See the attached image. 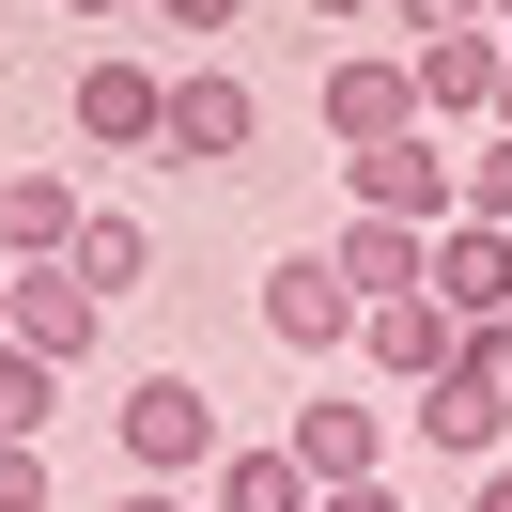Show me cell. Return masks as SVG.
Wrapping results in <instances>:
<instances>
[{
    "mask_svg": "<svg viewBox=\"0 0 512 512\" xmlns=\"http://www.w3.org/2000/svg\"><path fill=\"white\" fill-rule=\"evenodd\" d=\"M109 435H125V481H202V466L233 450V419H218L202 373H140L125 404H109Z\"/></svg>",
    "mask_w": 512,
    "mask_h": 512,
    "instance_id": "obj_1",
    "label": "cell"
},
{
    "mask_svg": "<svg viewBox=\"0 0 512 512\" xmlns=\"http://www.w3.org/2000/svg\"><path fill=\"white\" fill-rule=\"evenodd\" d=\"M404 419L450 450V466H497V450H512V326H466V357H450Z\"/></svg>",
    "mask_w": 512,
    "mask_h": 512,
    "instance_id": "obj_2",
    "label": "cell"
},
{
    "mask_svg": "<svg viewBox=\"0 0 512 512\" xmlns=\"http://www.w3.org/2000/svg\"><path fill=\"white\" fill-rule=\"evenodd\" d=\"M342 218H404V233H450L466 218V156L435 125H404L388 156H342Z\"/></svg>",
    "mask_w": 512,
    "mask_h": 512,
    "instance_id": "obj_3",
    "label": "cell"
},
{
    "mask_svg": "<svg viewBox=\"0 0 512 512\" xmlns=\"http://www.w3.org/2000/svg\"><path fill=\"white\" fill-rule=\"evenodd\" d=\"M63 125H78V156H156V125H171V78L140 63V47H94V63L63 78Z\"/></svg>",
    "mask_w": 512,
    "mask_h": 512,
    "instance_id": "obj_4",
    "label": "cell"
},
{
    "mask_svg": "<svg viewBox=\"0 0 512 512\" xmlns=\"http://www.w3.org/2000/svg\"><path fill=\"white\" fill-rule=\"evenodd\" d=\"M311 125L342 140V156H388V140L419 125V63L404 47H342V63L311 78Z\"/></svg>",
    "mask_w": 512,
    "mask_h": 512,
    "instance_id": "obj_5",
    "label": "cell"
},
{
    "mask_svg": "<svg viewBox=\"0 0 512 512\" xmlns=\"http://www.w3.org/2000/svg\"><path fill=\"white\" fill-rule=\"evenodd\" d=\"M156 156H187V171H249V156H264V94H249L233 63H187V78H171Z\"/></svg>",
    "mask_w": 512,
    "mask_h": 512,
    "instance_id": "obj_6",
    "label": "cell"
},
{
    "mask_svg": "<svg viewBox=\"0 0 512 512\" xmlns=\"http://www.w3.org/2000/svg\"><path fill=\"white\" fill-rule=\"evenodd\" d=\"M357 357H373V373L419 404V388H435L450 357H466V311H450L435 280H419V295H373V311H357Z\"/></svg>",
    "mask_w": 512,
    "mask_h": 512,
    "instance_id": "obj_7",
    "label": "cell"
},
{
    "mask_svg": "<svg viewBox=\"0 0 512 512\" xmlns=\"http://www.w3.org/2000/svg\"><path fill=\"white\" fill-rule=\"evenodd\" d=\"M264 342H280V357H342L357 342V280L326 249H280V264H264Z\"/></svg>",
    "mask_w": 512,
    "mask_h": 512,
    "instance_id": "obj_8",
    "label": "cell"
},
{
    "mask_svg": "<svg viewBox=\"0 0 512 512\" xmlns=\"http://www.w3.org/2000/svg\"><path fill=\"white\" fill-rule=\"evenodd\" d=\"M0 280H16V326H0V342H16V357H47V373H78V357H94V326H109V295L78 280V264H0Z\"/></svg>",
    "mask_w": 512,
    "mask_h": 512,
    "instance_id": "obj_9",
    "label": "cell"
},
{
    "mask_svg": "<svg viewBox=\"0 0 512 512\" xmlns=\"http://www.w3.org/2000/svg\"><path fill=\"white\" fill-rule=\"evenodd\" d=\"M280 450L311 466V497H342V481H388V404H357V388H311Z\"/></svg>",
    "mask_w": 512,
    "mask_h": 512,
    "instance_id": "obj_10",
    "label": "cell"
},
{
    "mask_svg": "<svg viewBox=\"0 0 512 512\" xmlns=\"http://www.w3.org/2000/svg\"><path fill=\"white\" fill-rule=\"evenodd\" d=\"M419 63V125H497V16H481V32H435V47H404Z\"/></svg>",
    "mask_w": 512,
    "mask_h": 512,
    "instance_id": "obj_11",
    "label": "cell"
},
{
    "mask_svg": "<svg viewBox=\"0 0 512 512\" xmlns=\"http://www.w3.org/2000/svg\"><path fill=\"white\" fill-rule=\"evenodd\" d=\"M78 218H94L78 171H16L0 187V264H78Z\"/></svg>",
    "mask_w": 512,
    "mask_h": 512,
    "instance_id": "obj_12",
    "label": "cell"
},
{
    "mask_svg": "<svg viewBox=\"0 0 512 512\" xmlns=\"http://www.w3.org/2000/svg\"><path fill=\"white\" fill-rule=\"evenodd\" d=\"M435 295H450L466 326H512V233H497V218H450V233H435Z\"/></svg>",
    "mask_w": 512,
    "mask_h": 512,
    "instance_id": "obj_13",
    "label": "cell"
},
{
    "mask_svg": "<svg viewBox=\"0 0 512 512\" xmlns=\"http://www.w3.org/2000/svg\"><path fill=\"white\" fill-rule=\"evenodd\" d=\"M326 264H342L357 311H373V295H419V280H435V233H404V218H342V233H326Z\"/></svg>",
    "mask_w": 512,
    "mask_h": 512,
    "instance_id": "obj_14",
    "label": "cell"
},
{
    "mask_svg": "<svg viewBox=\"0 0 512 512\" xmlns=\"http://www.w3.org/2000/svg\"><path fill=\"white\" fill-rule=\"evenodd\" d=\"M202 512H311V466H295L280 435H233L218 466H202Z\"/></svg>",
    "mask_w": 512,
    "mask_h": 512,
    "instance_id": "obj_15",
    "label": "cell"
},
{
    "mask_svg": "<svg viewBox=\"0 0 512 512\" xmlns=\"http://www.w3.org/2000/svg\"><path fill=\"white\" fill-rule=\"evenodd\" d=\"M78 280H94V295H140V280H156V233H140L125 202H94V218H78Z\"/></svg>",
    "mask_w": 512,
    "mask_h": 512,
    "instance_id": "obj_16",
    "label": "cell"
},
{
    "mask_svg": "<svg viewBox=\"0 0 512 512\" xmlns=\"http://www.w3.org/2000/svg\"><path fill=\"white\" fill-rule=\"evenodd\" d=\"M47 419H63V373H47V357H16V342H0V435H47Z\"/></svg>",
    "mask_w": 512,
    "mask_h": 512,
    "instance_id": "obj_17",
    "label": "cell"
},
{
    "mask_svg": "<svg viewBox=\"0 0 512 512\" xmlns=\"http://www.w3.org/2000/svg\"><path fill=\"white\" fill-rule=\"evenodd\" d=\"M466 218H497V233H512V125H481V140H466Z\"/></svg>",
    "mask_w": 512,
    "mask_h": 512,
    "instance_id": "obj_18",
    "label": "cell"
},
{
    "mask_svg": "<svg viewBox=\"0 0 512 512\" xmlns=\"http://www.w3.org/2000/svg\"><path fill=\"white\" fill-rule=\"evenodd\" d=\"M481 16H497V0H388V32H404V47H435V32H481Z\"/></svg>",
    "mask_w": 512,
    "mask_h": 512,
    "instance_id": "obj_19",
    "label": "cell"
},
{
    "mask_svg": "<svg viewBox=\"0 0 512 512\" xmlns=\"http://www.w3.org/2000/svg\"><path fill=\"white\" fill-rule=\"evenodd\" d=\"M0 512H47V435H0Z\"/></svg>",
    "mask_w": 512,
    "mask_h": 512,
    "instance_id": "obj_20",
    "label": "cell"
},
{
    "mask_svg": "<svg viewBox=\"0 0 512 512\" xmlns=\"http://www.w3.org/2000/svg\"><path fill=\"white\" fill-rule=\"evenodd\" d=\"M140 16H156V32H233L249 0H140Z\"/></svg>",
    "mask_w": 512,
    "mask_h": 512,
    "instance_id": "obj_21",
    "label": "cell"
},
{
    "mask_svg": "<svg viewBox=\"0 0 512 512\" xmlns=\"http://www.w3.org/2000/svg\"><path fill=\"white\" fill-rule=\"evenodd\" d=\"M109 512H202V497H187V481H125Z\"/></svg>",
    "mask_w": 512,
    "mask_h": 512,
    "instance_id": "obj_22",
    "label": "cell"
},
{
    "mask_svg": "<svg viewBox=\"0 0 512 512\" xmlns=\"http://www.w3.org/2000/svg\"><path fill=\"white\" fill-rule=\"evenodd\" d=\"M466 512H512V450H497V466H466Z\"/></svg>",
    "mask_w": 512,
    "mask_h": 512,
    "instance_id": "obj_23",
    "label": "cell"
},
{
    "mask_svg": "<svg viewBox=\"0 0 512 512\" xmlns=\"http://www.w3.org/2000/svg\"><path fill=\"white\" fill-rule=\"evenodd\" d=\"M295 16H326V32H373V16H388V0H295Z\"/></svg>",
    "mask_w": 512,
    "mask_h": 512,
    "instance_id": "obj_24",
    "label": "cell"
},
{
    "mask_svg": "<svg viewBox=\"0 0 512 512\" xmlns=\"http://www.w3.org/2000/svg\"><path fill=\"white\" fill-rule=\"evenodd\" d=\"M311 512H404V497H388V481H342V497H311Z\"/></svg>",
    "mask_w": 512,
    "mask_h": 512,
    "instance_id": "obj_25",
    "label": "cell"
},
{
    "mask_svg": "<svg viewBox=\"0 0 512 512\" xmlns=\"http://www.w3.org/2000/svg\"><path fill=\"white\" fill-rule=\"evenodd\" d=\"M497 125H512V32H497Z\"/></svg>",
    "mask_w": 512,
    "mask_h": 512,
    "instance_id": "obj_26",
    "label": "cell"
},
{
    "mask_svg": "<svg viewBox=\"0 0 512 512\" xmlns=\"http://www.w3.org/2000/svg\"><path fill=\"white\" fill-rule=\"evenodd\" d=\"M63 16H140V0H63Z\"/></svg>",
    "mask_w": 512,
    "mask_h": 512,
    "instance_id": "obj_27",
    "label": "cell"
},
{
    "mask_svg": "<svg viewBox=\"0 0 512 512\" xmlns=\"http://www.w3.org/2000/svg\"><path fill=\"white\" fill-rule=\"evenodd\" d=\"M0 326H16V280H0Z\"/></svg>",
    "mask_w": 512,
    "mask_h": 512,
    "instance_id": "obj_28",
    "label": "cell"
},
{
    "mask_svg": "<svg viewBox=\"0 0 512 512\" xmlns=\"http://www.w3.org/2000/svg\"><path fill=\"white\" fill-rule=\"evenodd\" d=\"M0 187H16V156H0Z\"/></svg>",
    "mask_w": 512,
    "mask_h": 512,
    "instance_id": "obj_29",
    "label": "cell"
},
{
    "mask_svg": "<svg viewBox=\"0 0 512 512\" xmlns=\"http://www.w3.org/2000/svg\"><path fill=\"white\" fill-rule=\"evenodd\" d=\"M497 32H512V0H497Z\"/></svg>",
    "mask_w": 512,
    "mask_h": 512,
    "instance_id": "obj_30",
    "label": "cell"
}]
</instances>
